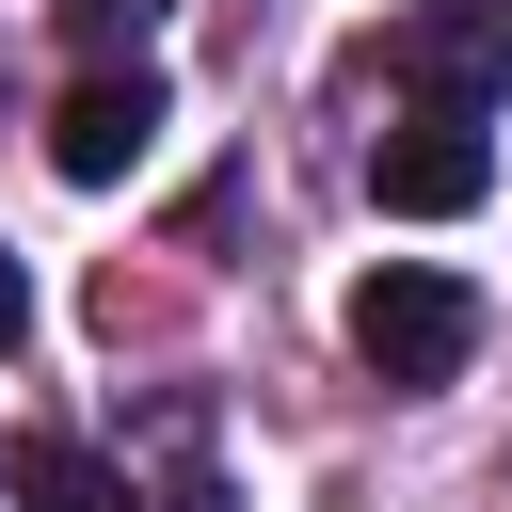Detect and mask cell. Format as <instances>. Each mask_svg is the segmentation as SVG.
Listing matches in <instances>:
<instances>
[{"mask_svg":"<svg viewBox=\"0 0 512 512\" xmlns=\"http://www.w3.org/2000/svg\"><path fill=\"white\" fill-rule=\"evenodd\" d=\"M352 352H368V384L432 400V384H464V352H480V288L432 272V256H384V272L352 288Z\"/></svg>","mask_w":512,"mask_h":512,"instance_id":"1","label":"cell"},{"mask_svg":"<svg viewBox=\"0 0 512 512\" xmlns=\"http://www.w3.org/2000/svg\"><path fill=\"white\" fill-rule=\"evenodd\" d=\"M368 192H384L400 224H448V208H480V192H496V144H480V112H432V96H416V112L368 144Z\"/></svg>","mask_w":512,"mask_h":512,"instance_id":"2","label":"cell"},{"mask_svg":"<svg viewBox=\"0 0 512 512\" xmlns=\"http://www.w3.org/2000/svg\"><path fill=\"white\" fill-rule=\"evenodd\" d=\"M144 144H160V80H144V64H80V80H64V112H48V160H64L80 192H112Z\"/></svg>","mask_w":512,"mask_h":512,"instance_id":"3","label":"cell"},{"mask_svg":"<svg viewBox=\"0 0 512 512\" xmlns=\"http://www.w3.org/2000/svg\"><path fill=\"white\" fill-rule=\"evenodd\" d=\"M16 496H32V512H144L128 464H96L80 432H32V448H16Z\"/></svg>","mask_w":512,"mask_h":512,"instance_id":"4","label":"cell"},{"mask_svg":"<svg viewBox=\"0 0 512 512\" xmlns=\"http://www.w3.org/2000/svg\"><path fill=\"white\" fill-rule=\"evenodd\" d=\"M144 16H160V0H64V32H80V48H96V64H112V48H128V64H144Z\"/></svg>","mask_w":512,"mask_h":512,"instance_id":"5","label":"cell"},{"mask_svg":"<svg viewBox=\"0 0 512 512\" xmlns=\"http://www.w3.org/2000/svg\"><path fill=\"white\" fill-rule=\"evenodd\" d=\"M16 336H32V272L0 256V352H16Z\"/></svg>","mask_w":512,"mask_h":512,"instance_id":"6","label":"cell"},{"mask_svg":"<svg viewBox=\"0 0 512 512\" xmlns=\"http://www.w3.org/2000/svg\"><path fill=\"white\" fill-rule=\"evenodd\" d=\"M432 16H448V32H512V0H432Z\"/></svg>","mask_w":512,"mask_h":512,"instance_id":"7","label":"cell"}]
</instances>
